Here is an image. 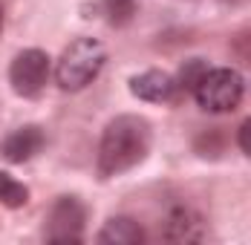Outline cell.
Here are the masks:
<instances>
[{
	"mask_svg": "<svg viewBox=\"0 0 251 245\" xmlns=\"http://www.w3.org/2000/svg\"><path fill=\"white\" fill-rule=\"evenodd\" d=\"M99 243L104 245H142L145 243V228L130 217H113L104 222L99 231Z\"/></svg>",
	"mask_w": 251,
	"mask_h": 245,
	"instance_id": "obj_9",
	"label": "cell"
},
{
	"mask_svg": "<svg viewBox=\"0 0 251 245\" xmlns=\"http://www.w3.org/2000/svg\"><path fill=\"white\" fill-rule=\"evenodd\" d=\"M223 3H240V0H223Z\"/></svg>",
	"mask_w": 251,
	"mask_h": 245,
	"instance_id": "obj_15",
	"label": "cell"
},
{
	"mask_svg": "<svg viewBox=\"0 0 251 245\" xmlns=\"http://www.w3.org/2000/svg\"><path fill=\"white\" fill-rule=\"evenodd\" d=\"M101 9H104L110 26H116V29L130 26L136 21V12H139L136 0H101Z\"/></svg>",
	"mask_w": 251,
	"mask_h": 245,
	"instance_id": "obj_11",
	"label": "cell"
},
{
	"mask_svg": "<svg viewBox=\"0 0 251 245\" xmlns=\"http://www.w3.org/2000/svg\"><path fill=\"white\" fill-rule=\"evenodd\" d=\"M50 73H52V58L44 49H24L9 64V84H12L15 96L38 98L44 93V87L50 84Z\"/></svg>",
	"mask_w": 251,
	"mask_h": 245,
	"instance_id": "obj_4",
	"label": "cell"
},
{
	"mask_svg": "<svg viewBox=\"0 0 251 245\" xmlns=\"http://www.w3.org/2000/svg\"><path fill=\"white\" fill-rule=\"evenodd\" d=\"M162 237L168 243H202L208 240V222L191 205H174L165 217Z\"/></svg>",
	"mask_w": 251,
	"mask_h": 245,
	"instance_id": "obj_6",
	"label": "cell"
},
{
	"mask_svg": "<svg viewBox=\"0 0 251 245\" xmlns=\"http://www.w3.org/2000/svg\"><path fill=\"white\" fill-rule=\"evenodd\" d=\"M104 64H107V47L99 38H75L55 64V84L67 93H78L99 78Z\"/></svg>",
	"mask_w": 251,
	"mask_h": 245,
	"instance_id": "obj_2",
	"label": "cell"
},
{
	"mask_svg": "<svg viewBox=\"0 0 251 245\" xmlns=\"http://www.w3.org/2000/svg\"><path fill=\"white\" fill-rule=\"evenodd\" d=\"M87 211L75 196H58L47 214L44 237L50 243H81L84 240Z\"/></svg>",
	"mask_w": 251,
	"mask_h": 245,
	"instance_id": "obj_5",
	"label": "cell"
},
{
	"mask_svg": "<svg viewBox=\"0 0 251 245\" xmlns=\"http://www.w3.org/2000/svg\"><path fill=\"white\" fill-rule=\"evenodd\" d=\"M0 29H3V6H0Z\"/></svg>",
	"mask_w": 251,
	"mask_h": 245,
	"instance_id": "obj_14",
	"label": "cell"
},
{
	"mask_svg": "<svg viewBox=\"0 0 251 245\" xmlns=\"http://www.w3.org/2000/svg\"><path fill=\"white\" fill-rule=\"evenodd\" d=\"M208 67H211V64L202 61V58H191V61H185V64L179 67V73L174 75L176 93H194V87L200 84V78L205 75Z\"/></svg>",
	"mask_w": 251,
	"mask_h": 245,
	"instance_id": "obj_12",
	"label": "cell"
},
{
	"mask_svg": "<svg viewBox=\"0 0 251 245\" xmlns=\"http://www.w3.org/2000/svg\"><path fill=\"white\" fill-rule=\"evenodd\" d=\"M47 147V133L38 124H24L0 142V156L12 165H24Z\"/></svg>",
	"mask_w": 251,
	"mask_h": 245,
	"instance_id": "obj_7",
	"label": "cell"
},
{
	"mask_svg": "<svg viewBox=\"0 0 251 245\" xmlns=\"http://www.w3.org/2000/svg\"><path fill=\"white\" fill-rule=\"evenodd\" d=\"M249 130H251V124L249 122H243L240 124V136H237V139H240V150H243V153H246V156H249Z\"/></svg>",
	"mask_w": 251,
	"mask_h": 245,
	"instance_id": "obj_13",
	"label": "cell"
},
{
	"mask_svg": "<svg viewBox=\"0 0 251 245\" xmlns=\"http://www.w3.org/2000/svg\"><path fill=\"white\" fill-rule=\"evenodd\" d=\"M243 96H246V81L231 67H208L200 84L194 87V98L205 113H234Z\"/></svg>",
	"mask_w": 251,
	"mask_h": 245,
	"instance_id": "obj_3",
	"label": "cell"
},
{
	"mask_svg": "<svg viewBox=\"0 0 251 245\" xmlns=\"http://www.w3.org/2000/svg\"><path fill=\"white\" fill-rule=\"evenodd\" d=\"M153 145V130L145 116H116L104 127L99 145V176L101 179H116L122 173L139 168Z\"/></svg>",
	"mask_w": 251,
	"mask_h": 245,
	"instance_id": "obj_1",
	"label": "cell"
},
{
	"mask_svg": "<svg viewBox=\"0 0 251 245\" xmlns=\"http://www.w3.org/2000/svg\"><path fill=\"white\" fill-rule=\"evenodd\" d=\"M130 93L139 101H151V104H168L179 96L174 75L162 73V70H148L142 75H133L130 78Z\"/></svg>",
	"mask_w": 251,
	"mask_h": 245,
	"instance_id": "obj_8",
	"label": "cell"
},
{
	"mask_svg": "<svg viewBox=\"0 0 251 245\" xmlns=\"http://www.w3.org/2000/svg\"><path fill=\"white\" fill-rule=\"evenodd\" d=\"M29 202V188L24 182H18L12 173L0 171V205L6 208H24Z\"/></svg>",
	"mask_w": 251,
	"mask_h": 245,
	"instance_id": "obj_10",
	"label": "cell"
}]
</instances>
